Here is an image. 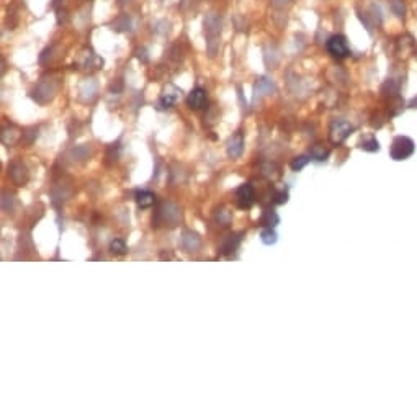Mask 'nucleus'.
I'll use <instances>...</instances> for the list:
<instances>
[{
	"label": "nucleus",
	"instance_id": "15",
	"mask_svg": "<svg viewBox=\"0 0 417 417\" xmlns=\"http://www.w3.org/2000/svg\"><path fill=\"white\" fill-rule=\"evenodd\" d=\"M95 92H97V85H95V82H92V80H87V82L80 87V93H82V98H85V100H92Z\"/></svg>",
	"mask_w": 417,
	"mask_h": 417
},
{
	"label": "nucleus",
	"instance_id": "9",
	"mask_svg": "<svg viewBox=\"0 0 417 417\" xmlns=\"http://www.w3.org/2000/svg\"><path fill=\"white\" fill-rule=\"evenodd\" d=\"M180 97V90L175 89V87H169L165 92L162 93V97L159 98V103L157 106L160 110H165V108H172V106L177 103V100Z\"/></svg>",
	"mask_w": 417,
	"mask_h": 417
},
{
	"label": "nucleus",
	"instance_id": "11",
	"mask_svg": "<svg viewBox=\"0 0 417 417\" xmlns=\"http://www.w3.org/2000/svg\"><path fill=\"white\" fill-rule=\"evenodd\" d=\"M182 245H184L186 252H195L200 247V237L193 232L186 231L184 232V237H182Z\"/></svg>",
	"mask_w": 417,
	"mask_h": 417
},
{
	"label": "nucleus",
	"instance_id": "21",
	"mask_svg": "<svg viewBox=\"0 0 417 417\" xmlns=\"http://www.w3.org/2000/svg\"><path fill=\"white\" fill-rule=\"evenodd\" d=\"M308 160H309V159L303 157V156H301V157H296V159L291 162V169H293V170H299V169H303L304 165L308 164Z\"/></svg>",
	"mask_w": 417,
	"mask_h": 417
},
{
	"label": "nucleus",
	"instance_id": "8",
	"mask_svg": "<svg viewBox=\"0 0 417 417\" xmlns=\"http://www.w3.org/2000/svg\"><path fill=\"white\" fill-rule=\"evenodd\" d=\"M352 126L347 121H335L332 123V128H330V139L334 142H340L350 135Z\"/></svg>",
	"mask_w": 417,
	"mask_h": 417
},
{
	"label": "nucleus",
	"instance_id": "13",
	"mask_svg": "<svg viewBox=\"0 0 417 417\" xmlns=\"http://www.w3.org/2000/svg\"><path fill=\"white\" fill-rule=\"evenodd\" d=\"M154 201H156V196H154V193H151V191H147V190L138 191V195H136V203H138L139 208H149V206H152Z\"/></svg>",
	"mask_w": 417,
	"mask_h": 417
},
{
	"label": "nucleus",
	"instance_id": "5",
	"mask_svg": "<svg viewBox=\"0 0 417 417\" xmlns=\"http://www.w3.org/2000/svg\"><path fill=\"white\" fill-rule=\"evenodd\" d=\"M54 93H56V84L51 82V80H46V82H41L38 87L35 89L33 97L36 101H40V103H46L47 100L52 98Z\"/></svg>",
	"mask_w": 417,
	"mask_h": 417
},
{
	"label": "nucleus",
	"instance_id": "24",
	"mask_svg": "<svg viewBox=\"0 0 417 417\" xmlns=\"http://www.w3.org/2000/svg\"><path fill=\"white\" fill-rule=\"evenodd\" d=\"M120 3H125V0H120Z\"/></svg>",
	"mask_w": 417,
	"mask_h": 417
},
{
	"label": "nucleus",
	"instance_id": "20",
	"mask_svg": "<svg viewBox=\"0 0 417 417\" xmlns=\"http://www.w3.org/2000/svg\"><path fill=\"white\" fill-rule=\"evenodd\" d=\"M311 156L316 159V160H323L325 156H327V151H324V147H319V146H316L311 151Z\"/></svg>",
	"mask_w": 417,
	"mask_h": 417
},
{
	"label": "nucleus",
	"instance_id": "7",
	"mask_svg": "<svg viewBox=\"0 0 417 417\" xmlns=\"http://www.w3.org/2000/svg\"><path fill=\"white\" fill-rule=\"evenodd\" d=\"M206 101H208L206 92L201 87L193 89L188 93V97H186V103H188L190 108H193V110H201L203 106L206 105Z\"/></svg>",
	"mask_w": 417,
	"mask_h": 417
},
{
	"label": "nucleus",
	"instance_id": "17",
	"mask_svg": "<svg viewBox=\"0 0 417 417\" xmlns=\"http://www.w3.org/2000/svg\"><path fill=\"white\" fill-rule=\"evenodd\" d=\"M110 250H111V252H113V254H116V255H123V254H126L128 247H126L125 240H121V239H115L113 242L110 244Z\"/></svg>",
	"mask_w": 417,
	"mask_h": 417
},
{
	"label": "nucleus",
	"instance_id": "22",
	"mask_svg": "<svg viewBox=\"0 0 417 417\" xmlns=\"http://www.w3.org/2000/svg\"><path fill=\"white\" fill-rule=\"evenodd\" d=\"M270 2H272V7L285 8V7H288V5L291 3V0H270Z\"/></svg>",
	"mask_w": 417,
	"mask_h": 417
},
{
	"label": "nucleus",
	"instance_id": "1",
	"mask_svg": "<svg viewBox=\"0 0 417 417\" xmlns=\"http://www.w3.org/2000/svg\"><path fill=\"white\" fill-rule=\"evenodd\" d=\"M219 31H221V18L215 13H210L205 18V33H206V41H208V49H210L211 56H215V52H216Z\"/></svg>",
	"mask_w": 417,
	"mask_h": 417
},
{
	"label": "nucleus",
	"instance_id": "4",
	"mask_svg": "<svg viewBox=\"0 0 417 417\" xmlns=\"http://www.w3.org/2000/svg\"><path fill=\"white\" fill-rule=\"evenodd\" d=\"M411 139L408 138H398L396 141L393 142V147H391V154L394 159H404L413 154L414 151V144H409Z\"/></svg>",
	"mask_w": 417,
	"mask_h": 417
},
{
	"label": "nucleus",
	"instance_id": "19",
	"mask_svg": "<svg viewBox=\"0 0 417 417\" xmlns=\"http://www.w3.org/2000/svg\"><path fill=\"white\" fill-rule=\"evenodd\" d=\"M237 244H239V237L237 236H229L226 242L223 244V254L231 252V250H234V249L237 247Z\"/></svg>",
	"mask_w": 417,
	"mask_h": 417
},
{
	"label": "nucleus",
	"instance_id": "6",
	"mask_svg": "<svg viewBox=\"0 0 417 417\" xmlns=\"http://www.w3.org/2000/svg\"><path fill=\"white\" fill-rule=\"evenodd\" d=\"M159 218L162 219L164 223H169L170 226H175V224L179 223L180 211L177 206L172 205V203H164L159 210Z\"/></svg>",
	"mask_w": 417,
	"mask_h": 417
},
{
	"label": "nucleus",
	"instance_id": "3",
	"mask_svg": "<svg viewBox=\"0 0 417 417\" xmlns=\"http://www.w3.org/2000/svg\"><path fill=\"white\" fill-rule=\"evenodd\" d=\"M236 200H237L239 208H242V210H245V208H250V206L254 205V201H255L254 186L250 185V184L240 185L239 188H237V191H236Z\"/></svg>",
	"mask_w": 417,
	"mask_h": 417
},
{
	"label": "nucleus",
	"instance_id": "14",
	"mask_svg": "<svg viewBox=\"0 0 417 417\" xmlns=\"http://www.w3.org/2000/svg\"><path fill=\"white\" fill-rule=\"evenodd\" d=\"M278 221H280V218L274 211V210H265L264 215L260 218V226H265V228H275Z\"/></svg>",
	"mask_w": 417,
	"mask_h": 417
},
{
	"label": "nucleus",
	"instance_id": "23",
	"mask_svg": "<svg viewBox=\"0 0 417 417\" xmlns=\"http://www.w3.org/2000/svg\"><path fill=\"white\" fill-rule=\"evenodd\" d=\"M363 149H367V151H378V141L375 139H371L370 142H363Z\"/></svg>",
	"mask_w": 417,
	"mask_h": 417
},
{
	"label": "nucleus",
	"instance_id": "16",
	"mask_svg": "<svg viewBox=\"0 0 417 417\" xmlns=\"http://www.w3.org/2000/svg\"><path fill=\"white\" fill-rule=\"evenodd\" d=\"M113 30L116 31H126V30H131V18L128 17V15H121L120 18L115 20L113 23Z\"/></svg>",
	"mask_w": 417,
	"mask_h": 417
},
{
	"label": "nucleus",
	"instance_id": "18",
	"mask_svg": "<svg viewBox=\"0 0 417 417\" xmlns=\"http://www.w3.org/2000/svg\"><path fill=\"white\" fill-rule=\"evenodd\" d=\"M260 237H262V242L267 244V245H272V244L277 242V234H275V231H272V228L264 229L260 234Z\"/></svg>",
	"mask_w": 417,
	"mask_h": 417
},
{
	"label": "nucleus",
	"instance_id": "10",
	"mask_svg": "<svg viewBox=\"0 0 417 417\" xmlns=\"http://www.w3.org/2000/svg\"><path fill=\"white\" fill-rule=\"evenodd\" d=\"M242 151H244V138H242V135H236L228 142V154H229V157L236 159L242 154Z\"/></svg>",
	"mask_w": 417,
	"mask_h": 417
},
{
	"label": "nucleus",
	"instance_id": "2",
	"mask_svg": "<svg viewBox=\"0 0 417 417\" xmlns=\"http://www.w3.org/2000/svg\"><path fill=\"white\" fill-rule=\"evenodd\" d=\"M325 47H327L329 54L334 57H347L350 54L349 43H347L345 36H342V35L330 36L327 43H325Z\"/></svg>",
	"mask_w": 417,
	"mask_h": 417
},
{
	"label": "nucleus",
	"instance_id": "12",
	"mask_svg": "<svg viewBox=\"0 0 417 417\" xmlns=\"http://www.w3.org/2000/svg\"><path fill=\"white\" fill-rule=\"evenodd\" d=\"M275 92V84L272 82L270 79L267 77H260L257 80V84H255V93H260V95H272Z\"/></svg>",
	"mask_w": 417,
	"mask_h": 417
}]
</instances>
